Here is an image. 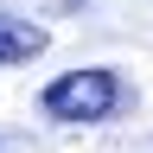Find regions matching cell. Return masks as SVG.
Wrapping results in <instances>:
<instances>
[{"mask_svg": "<svg viewBox=\"0 0 153 153\" xmlns=\"http://www.w3.org/2000/svg\"><path fill=\"white\" fill-rule=\"evenodd\" d=\"M128 102V89H121V76L115 70H64L57 83H45V96H38V108L51 115V121H83V128H96V121H108L115 108Z\"/></svg>", "mask_w": 153, "mask_h": 153, "instance_id": "obj_1", "label": "cell"}, {"mask_svg": "<svg viewBox=\"0 0 153 153\" xmlns=\"http://www.w3.org/2000/svg\"><path fill=\"white\" fill-rule=\"evenodd\" d=\"M45 45H51L45 26H32V19H7V13H0V70H7V64H32Z\"/></svg>", "mask_w": 153, "mask_h": 153, "instance_id": "obj_2", "label": "cell"}]
</instances>
